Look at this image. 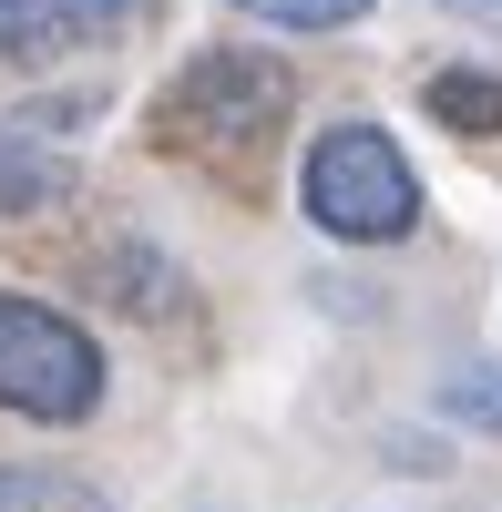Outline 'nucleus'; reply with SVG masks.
Returning <instances> with one entry per match:
<instances>
[{
  "label": "nucleus",
  "instance_id": "1",
  "mask_svg": "<svg viewBox=\"0 0 502 512\" xmlns=\"http://www.w3.org/2000/svg\"><path fill=\"white\" fill-rule=\"evenodd\" d=\"M287 113H298V72L277 52L216 41V52L175 62V82L154 93V144L164 154H267Z\"/></svg>",
  "mask_w": 502,
  "mask_h": 512
},
{
  "label": "nucleus",
  "instance_id": "2",
  "mask_svg": "<svg viewBox=\"0 0 502 512\" xmlns=\"http://www.w3.org/2000/svg\"><path fill=\"white\" fill-rule=\"evenodd\" d=\"M298 205H308V226L318 236H339V246H400L410 226H421V175H410V154L390 123H328V134L308 144L298 164Z\"/></svg>",
  "mask_w": 502,
  "mask_h": 512
},
{
  "label": "nucleus",
  "instance_id": "3",
  "mask_svg": "<svg viewBox=\"0 0 502 512\" xmlns=\"http://www.w3.org/2000/svg\"><path fill=\"white\" fill-rule=\"evenodd\" d=\"M0 410L41 420V431L93 420L103 410V349H93V328H72L62 308L0 287Z\"/></svg>",
  "mask_w": 502,
  "mask_h": 512
},
{
  "label": "nucleus",
  "instance_id": "4",
  "mask_svg": "<svg viewBox=\"0 0 502 512\" xmlns=\"http://www.w3.org/2000/svg\"><path fill=\"white\" fill-rule=\"evenodd\" d=\"M62 123H93V103H31V113H0V216H52L72 205V154H62Z\"/></svg>",
  "mask_w": 502,
  "mask_h": 512
},
{
  "label": "nucleus",
  "instance_id": "5",
  "mask_svg": "<svg viewBox=\"0 0 502 512\" xmlns=\"http://www.w3.org/2000/svg\"><path fill=\"white\" fill-rule=\"evenodd\" d=\"M164 0H0V62H52V52H82V41H123L144 31Z\"/></svg>",
  "mask_w": 502,
  "mask_h": 512
},
{
  "label": "nucleus",
  "instance_id": "6",
  "mask_svg": "<svg viewBox=\"0 0 502 512\" xmlns=\"http://www.w3.org/2000/svg\"><path fill=\"white\" fill-rule=\"evenodd\" d=\"M421 113L441 134H502V62H431L421 72Z\"/></svg>",
  "mask_w": 502,
  "mask_h": 512
},
{
  "label": "nucleus",
  "instance_id": "7",
  "mask_svg": "<svg viewBox=\"0 0 502 512\" xmlns=\"http://www.w3.org/2000/svg\"><path fill=\"white\" fill-rule=\"evenodd\" d=\"M103 287H113L134 318H175V308H185V267H175V256H154V246H134V236L103 246Z\"/></svg>",
  "mask_w": 502,
  "mask_h": 512
},
{
  "label": "nucleus",
  "instance_id": "8",
  "mask_svg": "<svg viewBox=\"0 0 502 512\" xmlns=\"http://www.w3.org/2000/svg\"><path fill=\"white\" fill-rule=\"evenodd\" d=\"M441 410L462 420V431H502V359H462L441 379Z\"/></svg>",
  "mask_w": 502,
  "mask_h": 512
},
{
  "label": "nucleus",
  "instance_id": "9",
  "mask_svg": "<svg viewBox=\"0 0 502 512\" xmlns=\"http://www.w3.org/2000/svg\"><path fill=\"white\" fill-rule=\"evenodd\" d=\"M226 11L267 21V31H359V21H369V0H226Z\"/></svg>",
  "mask_w": 502,
  "mask_h": 512
},
{
  "label": "nucleus",
  "instance_id": "10",
  "mask_svg": "<svg viewBox=\"0 0 502 512\" xmlns=\"http://www.w3.org/2000/svg\"><path fill=\"white\" fill-rule=\"evenodd\" d=\"M0 512H82L72 472H0Z\"/></svg>",
  "mask_w": 502,
  "mask_h": 512
},
{
  "label": "nucleus",
  "instance_id": "11",
  "mask_svg": "<svg viewBox=\"0 0 502 512\" xmlns=\"http://www.w3.org/2000/svg\"><path fill=\"white\" fill-rule=\"evenodd\" d=\"M390 472H431V482H441V472H451V451L421 441V431H390Z\"/></svg>",
  "mask_w": 502,
  "mask_h": 512
},
{
  "label": "nucleus",
  "instance_id": "12",
  "mask_svg": "<svg viewBox=\"0 0 502 512\" xmlns=\"http://www.w3.org/2000/svg\"><path fill=\"white\" fill-rule=\"evenodd\" d=\"M441 11H472V21H502V0H441Z\"/></svg>",
  "mask_w": 502,
  "mask_h": 512
}]
</instances>
